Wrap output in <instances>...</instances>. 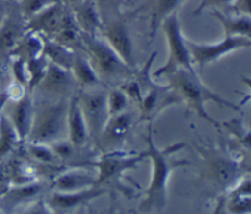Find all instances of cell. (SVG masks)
I'll return each mask as SVG.
<instances>
[{"label":"cell","mask_w":251,"mask_h":214,"mask_svg":"<svg viewBox=\"0 0 251 214\" xmlns=\"http://www.w3.org/2000/svg\"><path fill=\"white\" fill-rule=\"evenodd\" d=\"M167 80V85L179 95L181 104H185L189 110L195 113L199 118L206 120L215 127H220V122L216 121L206 109L207 103H215L221 107L228 108L233 110H240L242 107L235 103L230 102L227 98L211 90L206 86L198 75L196 71H189L180 69L174 72L169 73L164 77Z\"/></svg>","instance_id":"cell-1"},{"label":"cell","mask_w":251,"mask_h":214,"mask_svg":"<svg viewBox=\"0 0 251 214\" xmlns=\"http://www.w3.org/2000/svg\"><path fill=\"white\" fill-rule=\"evenodd\" d=\"M68 98L33 102V119L28 139L34 143H50L58 141L66 132Z\"/></svg>","instance_id":"cell-2"},{"label":"cell","mask_w":251,"mask_h":214,"mask_svg":"<svg viewBox=\"0 0 251 214\" xmlns=\"http://www.w3.org/2000/svg\"><path fill=\"white\" fill-rule=\"evenodd\" d=\"M82 51L90 59L100 81L124 82L134 73V69L127 66L112 47L103 38L82 33Z\"/></svg>","instance_id":"cell-3"},{"label":"cell","mask_w":251,"mask_h":214,"mask_svg":"<svg viewBox=\"0 0 251 214\" xmlns=\"http://www.w3.org/2000/svg\"><path fill=\"white\" fill-rule=\"evenodd\" d=\"M159 28L163 31L164 37L167 41V47H168V56L163 66L153 72V77H166L169 73L174 72L176 70L196 71L191 61L190 53H189L188 44H186V38L181 29L180 20H179L178 12H173L169 16L162 21Z\"/></svg>","instance_id":"cell-4"},{"label":"cell","mask_w":251,"mask_h":214,"mask_svg":"<svg viewBox=\"0 0 251 214\" xmlns=\"http://www.w3.org/2000/svg\"><path fill=\"white\" fill-rule=\"evenodd\" d=\"M189 53L194 68H198L202 72L207 66L217 63L222 58L240 49H248L251 47L249 37H225L222 41L216 43H198L186 38Z\"/></svg>","instance_id":"cell-5"},{"label":"cell","mask_w":251,"mask_h":214,"mask_svg":"<svg viewBox=\"0 0 251 214\" xmlns=\"http://www.w3.org/2000/svg\"><path fill=\"white\" fill-rule=\"evenodd\" d=\"M147 144L149 149L146 152V156L150 157L153 162V179H152L151 186L149 190V201L151 203L159 202L163 201L164 193H166V184L167 178L169 175L172 166L168 162L167 157L171 153L179 151L183 148V143H176L174 146L168 147L166 149H158L154 144L153 141V132H152V124H147Z\"/></svg>","instance_id":"cell-6"},{"label":"cell","mask_w":251,"mask_h":214,"mask_svg":"<svg viewBox=\"0 0 251 214\" xmlns=\"http://www.w3.org/2000/svg\"><path fill=\"white\" fill-rule=\"evenodd\" d=\"M77 100L90 136H100L109 119L107 92L97 87L87 88L77 95Z\"/></svg>","instance_id":"cell-7"},{"label":"cell","mask_w":251,"mask_h":214,"mask_svg":"<svg viewBox=\"0 0 251 214\" xmlns=\"http://www.w3.org/2000/svg\"><path fill=\"white\" fill-rule=\"evenodd\" d=\"M77 86L70 70L60 68L48 61L43 77L38 82L34 90L41 95H47L50 99L73 97L75 87Z\"/></svg>","instance_id":"cell-8"},{"label":"cell","mask_w":251,"mask_h":214,"mask_svg":"<svg viewBox=\"0 0 251 214\" xmlns=\"http://www.w3.org/2000/svg\"><path fill=\"white\" fill-rule=\"evenodd\" d=\"M5 117L12 125L17 136L21 141L28 139L31 130L32 119H33V99L29 92H25L16 99L7 100L5 109Z\"/></svg>","instance_id":"cell-9"},{"label":"cell","mask_w":251,"mask_h":214,"mask_svg":"<svg viewBox=\"0 0 251 214\" xmlns=\"http://www.w3.org/2000/svg\"><path fill=\"white\" fill-rule=\"evenodd\" d=\"M100 31L103 33V39L112 47V49L119 55V58L127 66L134 69V42H132L131 34H130L126 24L124 22L115 21L107 26H103Z\"/></svg>","instance_id":"cell-10"},{"label":"cell","mask_w":251,"mask_h":214,"mask_svg":"<svg viewBox=\"0 0 251 214\" xmlns=\"http://www.w3.org/2000/svg\"><path fill=\"white\" fill-rule=\"evenodd\" d=\"M65 5L60 1H54L33 17L26 21V28L29 32H34L46 38H51L60 26L61 17L65 11Z\"/></svg>","instance_id":"cell-11"},{"label":"cell","mask_w":251,"mask_h":214,"mask_svg":"<svg viewBox=\"0 0 251 214\" xmlns=\"http://www.w3.org/2000/svg\"><path fill=\"white\" fill-rule=\"evenodd\" d=\"M66 132H68L69 142L74 147L83 146L87 141L88 130L83 119L82 112L78 105L77 95L69 98L68 115H66Z\"/></svg>","instance_id":"cell-12"},{"label":"cell","mask_w":251,"mask_h":214,"mask_svg":"<svg viewBox=\"0 0 251 214\" xmlns=\"http://www.w3.org/2000/svg\"><path fill=\"white\" fill-rule=\"evenodd\" d=\"M73 15L78 28L83 34L96 36V33L102 29L103 22L98 11V5L96 4L95 0H82L78 2L77 5H75Z\"/></svg>","instance_id":"cell-13"},{"label":"cell","mask_w":251,"mask_h":214,"mask_svg":"<svg viewBox=\"0 0 251 214\" xmlns=\"http://www.w3.org/2000/svg\"><path fill=\"white\" fill-rule=\"evenodd\" d=\"M26 29L14 15H6L0 22V54H12Z\"/></svg>","instance_id":"cell-14"},{"label":"cell","mask_w":251,"mask_h":214,"mask_svg":"<svg viewBox=\"0 0 251 214\" xmlns=\"http://www.w3.org/2000/svg\"><path fill=\"white\" fill-rule=\"evenodd\" d=\"M70 71L78 87L83 88V90L98 87L102 83L87 55L83 53H78L77 50L75 51V58H74Z\"/></svg>","instance_id":"cell-15"},{"label":"cell","mask_w":251,"mask_h":214,"mask_svg":"<svg viewBox=\"0 0 251 214\" xmlns=\"http://www.w3.org/2000/svg\"><path fill=\"white\" fill-rule=\"evenodd\" d=\"M212 15L222 26L225 37L251 38V17L249 15H227L220 10H212Z\"/></svg>","instance_id":"cell-16"},{"label":"cell","mask_w":251,"mask_h":214,"mask_svg":"<svg viewBox=\"0 0 251 214\" xmlns=\"http://www.w3.org/2000/svg\"><path fill=\"white\" fill-rule=\"evenodd\" d=\"M132 124H134V119L129 110L113 115L108 119L107 125L103 129L100 136L104 137L109 142L123 141L131 130Z\"/></svg>","instance_id":"cell-17"},{"label":"cell","mask_w":251,"mask_h":214,"mask_svg":"<svg viewBox=\"0 0 251 214\" xmlns=\"http://www.w3.org/2000/svg\"><path fill=\"white\" fill-rule=\"evenodd\" d=\"M43 37V36H42ZM75 51L74 49L68 48L58 42L53 41L50 38H44L43 37V51L42 55L51 64L60 66V68L71 70L74 58H75Z\"/></svg>","instance_id":"cell-18"},{"label":"cell","mask_w":251,"mask_h":214,"mask_svg":"<svg viewBox=\"0 0 251 214\" xmlns=\"http://www.w3.org/2000/svg\"><path fill=\"white\" fill-rule=\"evenodd\" d=\"M185 0H157L152 12L151 24H150V37L154 38L162 21L171 14L176 11L181 2Z\"/></svg>","instance_id":"cell-19"},{"label":"cell","mask_w":251,"mask_h":214,"mask_svg":"<svg viewBox=\"0 0 251 214\" xmlns=\"http://www.w3.org/2000/svg\"><path fill=\"white\" fill-rule=\"evenodd\" d=\"M142 157H146V153L144 156L136 157V158H119V157H113L109 156L107 158L103 159V162L100 163V180H105V179H109L112 176L117 175L118 173H120L124 169H129L131 166H135V163L140 161Z\"/></svg>","instance_id":"cell-20"},{"label":"cell","mask_w":251,"mask_h":214,"mask_svg":"<svg viewBox=\"0 0 251 214\" xmlns=\"http://www.w3.org/2000/svg\"><path fill=\"white\" fill-rule=\"evenodd\" d=\"M130 99L119 86H114L107 92V104L109 117L120 114L129 109Z\"/></svg>","instance_id":"cell-21"},{"label":"cell","mask_w":251,"mask_h":214,"mask_svg":"<svg viewBox=\"0 0 251 214\" xmlns=\"http://www.w3.org/2000/svg\"><path fill=\"white\" fill-rule=\"evenodd\" d=\"M47 65H48V60L44 58L43 55L38 56V58L29 59L26 60L27 72H28V91H32L36 88L41 78L43 77L44 71H46Z\"/></svg>","instance_id":"cell-22"},{"label":"cell","mask_w":251,"mask_h":214,"mask_svg":"<svg viewBox=\"0 0 251 214\" xmlns=\"http://www.w3.org/2000/svg\"><path fill=\"white\" fill-rule=\"evenodd\" d=\"M16 140H20L17 136L16 131L14 130L12 125L5 117V114L0 118V153H5L12 147V144L16 142Z\"/></svg>","instance_id":"cell-23"},{"label":"cell","mask_w":251,"mask_h":214,"mask_svg":"<svg viewBox=\"0 0 251 214\" xmlns=\"http://www.w3.org/2000/svg\"><path fill=\"white\" fill-rule=\"evenodd\" d=\"M92 183V179L87 175H81V174H66L60 176L56 180V188L63 191H71L75 189L86 186Z\"/></svg>","instance_id":"cell-24"},{"label":"cell","mask_w":251,"mask_h":214,"mask_svg":"<svg viewBox=\"0 0 251 214\" xmlns=\"http://www.w3.org/2000/svg\"><path fill=\"white\" fill-rule=\"evenodd\" d=\"M54 0H20V10L25 22L51 5Z\"/></svg>","instance_id":"cell-25"},{"label":"cell","mask_w":251,"mask_h":214,"mask_svg":"<svg viewBox=\"0 0 251 214\" xmlns=\"http://www.w3.org/2000/svg\"><path fill=\"white\" fill-rule=\"evenodd\" d=\"M98 192H85V193H77V195H55L51 200V202L55 206L60 208H70L74 206L80 205L83 201L88 200V198L97 196Z\"/></svg>","instance_id":"cell-26"},{"label":"cell","mask_w":251,"mask_h":214,"mask_svg":"<svg viewBox=\"0 0 251 214\" xmlns=\"http://www.w3.org/2000/svg\"><path fill=\"white\" fill-rule=\"evenodd\" d=\"M11 72L16 86L28 90V72H27L26 61L20 56L15 55L11 64Z\"/></svg>","instance_id":"cell-27"},{"label":"cell","mask_w":251,"mask_h":214,"mask_svg":"<svg viewBox=\"0 0 251 214\" xmlns=\"http://www.w3.org/2000/svg\"><path fill=\"white\" fill-rule=\"evenodd\" d=\"M233 2H234V0H201L199 6L193 12V15L194 16H198V15H200L206 9L218 10L220 7L233 6Z\"/></svg>","instance_id":"cell-28"},{"label":"cell","mask_w":251,"mask_h":214,"mask_svg":"<svg viewBox=\"0 0 251 214\" xmlns=\"http://www.w3.org/2000/svg\"><path fill=\"white\" fill-rule=\"evenodd\" d=\"M29 153L42 162H51L54 159V154L50 149L47 148L43 143H34L31 142L29 146Z\"/></svg>","instance_id":"cell-29"},{"label":"cell","mask_w":251,"mask_h":214,"mask_svg":"<svg viewBox=\"0 0 251 214\" xmlns=\"http://www.w3.org/2000/svg\"><path fill=\"white\" fill-rule=\"evenodd\" d=\"M251 0H234L233 7L239 15H249L250 16Z\"/></svg>","instance_id":"cell-30"},{"label":"cell","mask_w":251,"mask_h":214,"mask_svg":"<svg viewBox=\"0 0 251 214\" xmlns=\"http://www.w3.org/2000/svg\"><path fill=\"white\" fill-rule=\"evenodd\" d=\"M10 95H7V92H1L0 93V118H1L2 112L5 109V105H6L7 100H9Z\"/></svg>","instance_id":"cell-31"},{"label":"cell","mask_w":251,"mask_h":214,"mask_svg":"<svg viewBox=\"0 0 251 214\" xmlns=\"http://www.w3.org/2000/svg\"><path fill=\"white\" fill-rule=\"evenodd\" d=\"M82 0H60L61 4L65 5V6H75V5H77Z\"/></svg>","instance_id":"cell-32"},{"label":"cell","mask_w":251,"mask_h":214,"mask_svg":"<svg viewBox=\"0 0 251 214\" xmlns=\"http://www.w3.org/2000/svg\"><path fill=\"white\" fill-rule=\"evenodd\" d=\"M95 1H96V4L100 5V4H104V2H107L108 0H95Z\"/></svg>","instance_id":"cell-33"},{"label":"cell","mask_w":251,"mask_h":214,"mask_svg":"<svg viewBox=\"0 0 251 214\" xmlns=\"http://www.w3.org/2000/svg\"><path fill=\"white\" fill-rule=\"evenodd\" d=\"M31 214H44L42 211H36V212H32Z\"/></svg>","instance_id":"cell-34"}]
</instances>
